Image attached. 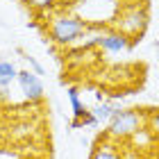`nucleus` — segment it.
I'll return each instance as SVG.
<instances>
[{
  "mask_svg": "<svg viewBox=\"0 0 159 159\" xmlns=\"http://www.w3.org/2000/svg\"><path fill=\"white\" fill-rule=\"evenodd\" d=\"M46 32L55 46L68 48V46H75L89 32V23L82 16H77V14L61 7V9L46 16Z\"/></svg>",
  "mask_w": 159,
  "mask_h": 159,
  "instance_id": "f257e3e1",
  "label": "nucleus"
},
{
  "mask_svg": "<svg viewBox=\"0 0 159 159\" xmlns=\"http://www.w3.org/2000/svg\"><path fill=\"white\" fill-rule=\"evenodd\" d=\"M146 123V111L141 109H116L109 118V129L107 136L111 139H125V136L136 134Z\"/></svg>",
  "mask_w": 159,
  "mask_h": 159,
  "instance_id": "f03ea898",
  "label": "nucleus"
},
{
  "mask_svg": "<svg viewBox=\"0 0 159 159\" xmlns=\"http://www.w3.org/2000/svg\"><path fill=\"white\" fill-rule=\"evenodd\" d=\"M148 25V14L143 9L141 5H132V7H123V9L116 14V18H114L111 27L120 34H125V37L132 41L134 37H141L143 30H146Z\"/></svg>",
  "mask_w": 159,
  "mask_h": 159,
  "instance_id": "7ed1b4c3",
  "label": "nucleus"
},
{
  "mask_svg": "<svg viewBox=\"0 0 159 159\" xmlns=\"http://www.w3.org/2000/svg\"><path fill=\"white\" fill-rule=\"evenodd\" d=\"M16 82H18L20 93H23L25 100H30V102L43 100V82L37 73H32V70H18Z\"/></svg>",
  "mask_w": 159,
  "mask_h": 159,
  "instance_id": "20e7f679",
  "label": "nucleus"
},
{
  "mask_svg": "<svg viewBox=\"0 0 159 159\" xmlns=\"http://www.w3.org/2000/svg\"><path fill=\"white\" fill-rule=\"evenodd\" d=\"M93 43H96V46H98L100 50H105V52L116 55V52H123V50H127L132 41H129V39L125 37V34H120V32L114 30V27H109V30L100 32Z\"/></svg>",
  "mask_w": 159,
  "mask_h": 159,
  "instance_id": "39448f33",
  "label": "nucleus"
},
{
  "mask_svg": "<svg viewBox=\"0 0 159 159\" xmlns=\"http://www.w3.org/2000/svg\"><path fill=\"white\" fill-rule=\"evenodd\" d=\"M89 159H123V155H120L118 146L111 141V136H102V139L96 141Z\"/></svg>",
  "mask_w": 159,
  "mask_h": 159,
  "instance_id": "423d86ee",
  "label": "nucleus"
},
{
  "mask_svg": "<svg viewBox=\"0 0 159 159\" xmlns=\"http://www.w3.org/2000/svg\"><path fill=\"white\" fill-rule=\"evenodd\" d=\"M23 5L27 9H32L37 16H48V14H52V11L64 7L61 0H23Z\"/></svg>",
  "mask_w": 159,
  "mask_h": 159,
  "instance_id": "0eeeda50",
  "label": "nucleus"
},
{
  "mask_svg": "<svg viewBox=\"0 0 159 159\" xmlns=\"http://www.w3.org/2000/svg\"><path fill=\"white\" fill-rule=\"evenodd\" d=\"M68 100H70V107H73V120H82L89 109H86V105L82 102V98H80V91L75 86H70L68 89Z\"/></svg>",
  "mask_w": 159,
  "mask_h": 159,
  "instance_id": "6e6552de",
  "label": "nucleus"
},
{
  "mask_svg": "<svg viewBox=\"0 0 159 159\" xmlns=\"http://www.w3.org/2000/svg\"><path fill=\"white\" fill-rule=\"evenodd\" d=\"M16 75H18V68L14 66L11 61L0 59V86H2V89L11 86V82H16Z\"/></svg>",
  "mask_w": 159,
  "mask_h": 159,
  "instance_id": "1a4fd4ad",
  "label": "nucleus"
},
{
  "mask_svg": "<svg viewBox=\"0 0 159 159\" xmlns=\"http://www.w3.org/2000/svg\"><path fill=\"white\" fill-rule=\"evenodd\" d=\"M93 114V118H96V123L100 125V123H109V118L114 116V111H116V107L109 105L107 100H102V102H98L93 109H89Z\"/></svg>",
  "mask_w": 159,
  "mask_h": 159,
  "instance_id": "9d476101",
  "label": "nucleus"
},
{
  "mask_svg": "<svg viewBox=\"0 0 159 159\" xmlns=\"http://www.w3.org/2000/svg\"><path fill=\"white\" fill-rule=\"evenodd\" d=\"M146 125H148V129L152 134L159 136V109H152V111L146 114Z\"/></svg>",
  "mask_w": 159,
  "mask_h": 159,
  "instance_id": "9b49d317",
  "label": "nucleus"
},
{
  "mask_svg": "<svg viewBox=\"0 0 159 159\" xmlns=\"http://www.w3.org/2000/svg\"><path fill=\"white\" fill-rule=\"evenodd\" d=\"M23 59H25L27 64H30V70H32V73H37V75H43V73H46V70H43V66H41V64H39L37 59H34V57H30V55H25Z\"/></svg>",
  "mask_w": 159,
  "mask_h": 159,
  "instance_id": "f8f14e48",
  "label": "nucleus"
},
{
  "mask_svg": "<svg viewBox=\"0 0 159 159\" xmlns=\"http://www.w3.org/2000/svg\"><path fill=\"white\" fill-rule=\"evenodd\" d=\"M157 57H159V43H157Z\"/></svg>",
  "mask_w": 159,
  "mask_h": 159,
  "instance_id": "ddd939ff",
  "label": "nucleus"
}]
</instances>
